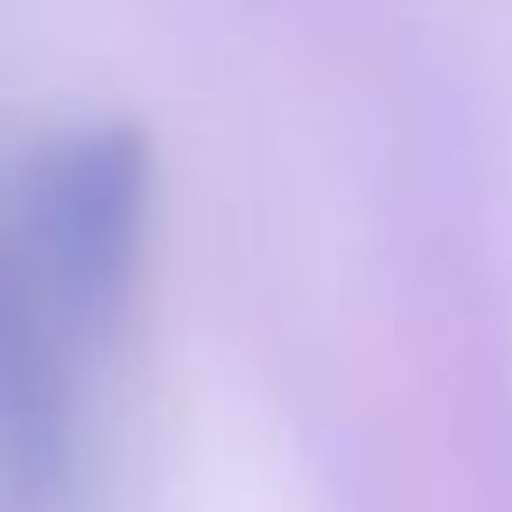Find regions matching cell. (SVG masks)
I'll return each instance as SVG.
<instances>
[{
    "label": "cell",
    "instance_id": "obj_1",
    "mask_svg": "<svg viewBox=\"0 0 512 512\" xmlns=\"http://www.w3.org/2000/svg\"><path fill=\"white\" fill-rule=\"evenodd\" d=\"M148 204L155 162L134 127L71 134L29 169V197L0 239L78 344H99L120 316L148 246Z\"/></svg>",
    "mask_w": 512,
    "mask_h": 512
}]
</instances>
